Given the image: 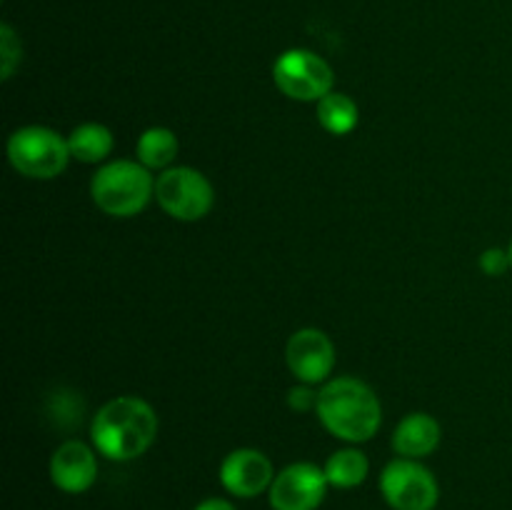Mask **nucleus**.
Wrapping results in <instances>:
<instances>
[{
    "label": "nucleus",
    "instance_id": "a211bd4d",
    "mask_svg": "<svg viewBox=\"0 0 512 510\" xmlns=\"http://www.w3.org/2000/svg\"><path fill=\"white\" fill-rule=\"evenodd\" d=\"M480 268L488 275H493V278H498V275H503L505 270L512 268L510 253L503 248H488L480 255Z\"/></svg>",
    "mask_w": 512,
    "mask_h": 510
},
{
    "label": "nucleus",
    "instance_id": "20e7f679",
    "mask_svg": "<svg viewBox=\"0 0 512 510\" xmlns=\"http://www.w3.org/2000/svg\"><path fill=\"white\" fill-rule=\"evenodd\" d=\"M8 160L15 173L30 180H53L68 168V138L48 125H25L8 138Z\"/></svg>",
    "mask_w": 512,
    "mask_h": 510
},
{
    "label": "nucleus",
    "instance_id": "f8f14e48",
    "mask_svg": "<svg viewBox=\"0 0 512 510\" xmlns=\"http://www.w3.org/2000/svg\"><path fill=\"white\" fill-rule=\"evenodd\" d=\"M443 428L428 413H408L393 430V450L398 458L423 460L438 450Z\"/></svg>",
    "mask_w": 512,
    "mask_h": 510
},
{
    "label": "nucleus",
    "instance_id": "9b49d317",
    "mask_svg": "<svg viewBox=\"0 0 512 510\" xmlns=\"http://www.w3.org/2000/svg\"><path fill=\"white\" fill-rule=\"evenodd\" d=\"M50 480L68 495L90 490L98 480V450L85 445L83 440H65L50 458Z\"/></svg>",
    "mask_w": 512,
    "mask_h": 510
},
{
    "label": "nucleus",
    "instance_id": "2eb2a0df",
    "mask_svg": "<svg viewBox=\"0 0 512 510\" xmlns=\"http://www.w3.org/2000/svg\"><path fill=\"white\" fill-rule=\"evenodd\" d=\"M113 145V133L103 123H83L73 128V133L68 135L70 158L88 165L103 163L113 153Z\"/></svg>",
    "mask_w": 512,
    "mask_h": 510
},
{
    "label": "nucleus",
    "instance_id": "423d86ee",
    "mask_svg": "<svg viewBox=\"0 0 512 510\" xmlns=\"http://www.w3.org/2000/svg\"><path fill=\"white\" fill-rule=\"evenodd\" d=\"M275 88L290 100L300 103H320L333 93L335 75L328 60L308 48H290L280 53L273 63Z\"/></svg>",
    "mask_w": 512,
    "mask_h": 510
},
{
    "label": "nucleus",
    "instance_id": "39448f33",
    "mask_svg": "<svg viewBox=\"0 0 512 510\" xmlns=\"http://www.w3.org/2000/svg\"><path fill=\"white\" fill-rule=\"evenodd\" d=\"M155 200L180 223L203 220L215 205L213 183L190 165H173L155 178Z\"/></svg>",
    "mask_w": 512,
    "mask_h": 510
},
{
    "label": "nucleus",
    "instance_id": "9d476101",
    "mask_svg": "<svg viewBox=\"0 0 512 510\" xmlns=\"http://www.w3.org/2000/svg\"><path fill=\"white\" fill-rule=\"evenodd\" d=\"M220 483L235 498H258L268 493L275 480V468L268 455L258 448H238L220 463Z\"/></svg>",
    "mask_w": 512,
    "mask_h": 510
},
{
    "label": "nucleus",
    "instance_id": "f03ea898",
    "mask_svg": "<svg viewBox=\"0 0 512 510\" xmlns=\"http://www.w3.org/2000/svg\"><path fill=\"white\" fill-rule=\"evenodd\" d=\"M315 413L333 438L353 445L375 438L383 423V405L375 390L350 375L323 383Z\"/></svg>",
    "mask_w": 512,
    "mask_h": 510
},
{
    "label": "nucleus",
    "instance_id": "aec40b11",
    "mask_svg": "<svg viewBox=\"0 0 512 510\" xmlns=\"http://www.w3.org/2000/svg\"><path fill=\"white\" fill-rule=\"evenodd\" d=\"M193 510H238V508L225 498H205L200 500Z\"/></svg>",
    "mask_w": 512,
    "mask_h": 510
},
{
    "label": "nucleus",
    "instance_id": "f257e3e1",
    "mask_svg": "<svg viewBox=\"0 0 512 510\" xmlns=\"http://www.w3.org/2000/svg\"><path fill=\"white\" fill-rule=\"evenodd\" d=\"M158 425V415L148 400L138 395H118L93 415L90 440L103 458L128 463L148 453L158 435Z\"/></svg>",
    "mask_w": 512,
    "mask_h": 510
},
{
    "label": "nucleus",
    "instance_id": "1a4fd4ad",
    "mask_svg": "<svg viewBox=\"0 0 512 510\" xmlns=\"http://www.w3.org/2000/svg\"><path fill=\"white\" fill-rule=\"evenodd\" d=\"M285 363L290 373L305 385L328 383L335 368V345L320 328L295 330L285 345Z\"/></svg>",
    "mask_w": 512,
    "mask_h": 510
},
{
    "label": "nucleus",
    "instance_id": "0eeeda50",
    "mask_svg": "<svg viewBox=\"0 0 512 510\" xmlns=\"http://www.w3.org/2000/svg\"><path fill=\"white\" fill-rule=\"evenodd\" d=\"M380 495L393 510H435L440 485L420 460L395 458L380 473Z\"/></svg>",
    "mask_w": 512,
    "mask_h": 510
},
{
    "label": "nucleus",
    "instance_id": "4468645a",
    "mask_svg": "<svg viewBox=\"0 0 512 510\" xmlns=\"http://www.w3.org/2000/svg\"><path fill=\"white\" fill-rule=\"evenodd\" d=\"M325 475H328L330 488L353 490L365 483L370 473V460L363 450L358 448H340L330 453V458L323 465Z\"/></svg>",
    "mask_w": 512,
    "mask_h": 510
},
{
    "label": "nucleus",
    "instance_id": "dca6fc26",
    "mask_svg": "<svg viewBox=\"0 0 512 510\" xmlns=\"http://www.w3.org/2000/svg\"><path fill=\"white\" fill-rule=\"evenodd\" d=\"M360 113L358 105L345 93H328L318 103V123L328 130L330 135H348L358 125Z\"/></svg>",
    "mask_w": 512,
    "mask_h": 510
},
{
    "label": "nucleus",
    "instance_id": "6ab92c4d",
    "mask_svg": "<svg viewBox=\"0 0 512 510\" xmlns=\"http://www.w3.org/2000/svg\"><path fill=\"white\" fill-rule=\"evenodd\" d=\"M288 405L293 410H310L318 405V393H313V390H310V385L300 383V385H295V388L288 390Z\"/></svg>",
    "mask_w": 512,
    "mask_h": 510
},
{
    "label": "nucleus",
    "instance_id": "412c9836",
    "mask_svg": "<svg viewBox=\"0 0 512 510\" xmlns=\"http://www.w3.org/2000/svg\"><path fill=\"white\" fill-rule=\"evenodd\" d=\"M508 253H510V263H512V243H510V248H508Z\"/></svg>",
    "mask_w": 512,
    "mask_h": 510
},
{
    "label": "nucleus",
    "instance_id": "6e6552de",
    "mask_svg": "<svg viewBox=\"0 0 512 510\" xmlns=\"http://www.w3.org/2000/svg\"><path fill=\"white\" fill-rule=\"evenodd\" d=\"M328 475L320 465L300 460L285 465L275 473L273 485L268 490L270 508L273 510H318L328 495Z\"/></svg>",
    "mask_w": 512,
    "mask_h": 510
},
{
    "label": "nucleus",
    "instance_id": "f3484780",
    "mask_svg": "<svg viewBox=\"0 0 512 510\" xmlns=\"http://www.w3.org/2000/svg\"><path fill=\"white\" fill-rule=\"evenodd\" d=\"M23 58V45L20 38L15 35V30L8 23L0 25V78L10 80L13 78L15 68L20 65Z\"/></svg>",
    "mask_w": 512,
    "mask_h": 510
},
{
    "label": "nucleus",
    "instance_id": "ddd939ff",
    "mask_svg": "<svg viewBox=\"0 0 512 510\" xmlns=\"http://www.w3.org/2000/svg\"><path fill=\"white\" fill-rule=\"evenodd\" d=\"M178 153V135L170 128H165V125H153V128H148L138 138V145H135V155H138L140 163L148 170H160V173L173 168V160L178 158Z\"/></svg>",
    "mask_w": 512,
    "mask_h": 510
},
{
    "label": "nucleus",
    "instance_id": "7ed1b4c3",
    "mask_svg": "<svg viewBox=\"0 0 512 510\" xmlns=\"http://www.w3.org/2000/svg\"><path fill=\"white\" fill-rule=\"evenodd\" d=\"M90 198L113 218H133L150 198H155L153 170L145 168L140 160H113L100 165L90 180Z\"/></svg>",
    "mask_w": 512,
    "mask_h": 510
}]
</instances>
